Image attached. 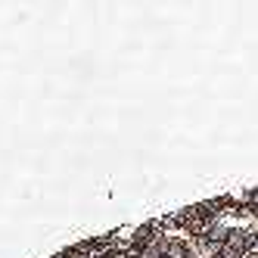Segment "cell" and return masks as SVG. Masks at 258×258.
<instances>
[{"label": "cell", "mask_w": 258, "mask_h": 258, "mask_svg": "<svg viewBox=\"0 0 258 258\" xmlns=\"http://www.w3.org/2000/svg\"><path fill=\"white\" fill-rule=\"evenodd\" d=\"M243 258H258V252H246V255H243Z\"/></svg>", "instance_id": "cell-4"}, {"label": "cell", "mask_w": 258, "mask_h": 258, "mask_svg": "<svg viewBox=\"0 0 258 258\" xmlns=\"http://www.w3.org/2000/svg\"><path fill=\"white\" fill-rule=\"evenodd\" d=\"M249 239H252V233L239 230V227H230V230H227V239H224V246L233 249V252H239V255H246V252H249Z\"/></svg>", "instance_id": "cell-1"}, {"label": "cell", "mask_w": 258, "mask_h": 258, "mask_svg": "<svg viewBox=\"0 0 258 258\" xmlns=\"http://www.w3.org/2000/svg\"><path fill=\"white\" fill-rule=\"evenodd\" d=\"M193 249L187 243H180V239H168V258H190Z\"/></svg>", "instance_id": "cell-3"}, {"label": "cell", "mask_w": 258, "mask_h": 258, "mask_svg": "<svg viewBox=\"0 0 258 258\" xmlns=\"http://www.w3.org/2000/svg\"><path fill=\"white\" fill-rule=\"evenodd\" d=\"M165 255H168V239H153L143 249V258H165Z\"/></svg>", "instance_id": "cell-2"}]
</instances>
